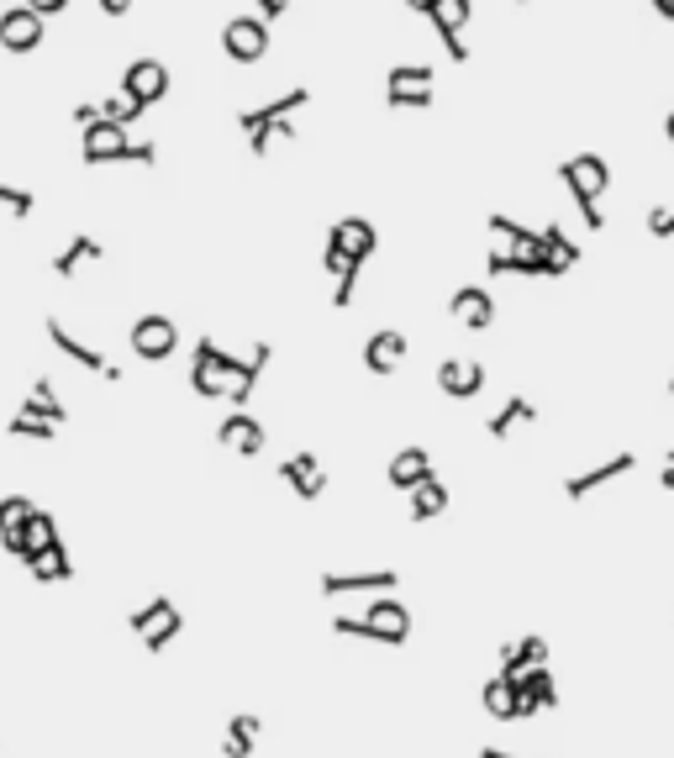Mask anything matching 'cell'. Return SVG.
<instances>
[{"label":"cell","instance_id":"obj_1","mask_svg":"<svg viewBox=\"0 0 674 758\" xmlns=\"http://www.w3.org/2000/svg\"><path fill=\"white\" fill-rule=\"evenodd\" d=\"M311 100V90L306 84H296V90H285L279 100H264V106H254V111H238V127L242 138H248V148H254V159H269V138H296V111Z\"/></svg>","mask_w":674,"mask_h":758},{"label":"cell","instance_id":"obj_2","mask_svg":"<svg viewBox=\"0 0 674 758\" xmlns=\"http://www.w3.org/2000/svg\"><path fill=\"white\" fill-rule=\"evenodd\" d=\"M558 180H564V190L575 196L579 221H585L591 232H601V227H606V217H601V196L612 190V163L601 159V153H575V159L558 163Z\"/></svg>","mask_w":674,"mask_h":758},{"label":"cell","instance_id":"obj_3","mask_svg":"<svg viewBox=\"0 0 674 758\" xmlns=\"http://www.w3.org/2000/svg\"><path fill=\"white\" fill-rule=\"evenodd\" d=\"M127 627L138 632V642L148 648V654H163V648L185 632V617H179V606L163 596V590H153V596H148V606H138V611L127 617Z\"/></svg>","mask_w":674,"mask_h":758},{"label":"cell","instance_id":"obj_4","mask_svg":"<svg viewBox=\"0 0 674 758\" xmlns=\"http://www.w3.org/2000/svg\"><path fill=\"white\" fill-rule=\"evenodd\" d=\"M412 6H417V17L433 21V32L443 38V48H448V59L469 63L464 27H469V17H475V6H469V0H412Z\"/></svg>","mask_w":674,"mask_h":758},{"label":"cell","instance_id":"obj_5","mask_svg":"<svg viewBox=\"0 0 674 758\" xmlns=\"http://www.w3.org/2000/svg\"><path fill=\"white\" fill-rule=\"evenodd\" d=\"M132 353H138L142 363H163V359H175V348H179V327L169 317H159V311H148V317L132 321Z\"/></svg>","mask_w":674,"mask_h":758},{"label":"cell","instance_id":"obj_6","mask_svg":"<svg viewBox=\"0 0 674 758\" xmlns=\"http://www.w3.org/2000/svg\"><path fill=\"white\" fill-rule=\"evenodd\" d=\"M121 96L132 100V106H159L169 96V63L163 59H132L127 63V74H121Z\"/></svg>","mask_w":674,"mask_h":758},{"label":"cell","instance_id":"obj_7","mask_svg":"<svg viewBox=\"0 0 674 758\" xmlns=\"http://www.w3.org/2000/svg\"><path fill=\"white\" fill-rule=\"evenodd\" d=\"M479 706H485V717H496V721L537 717V706L522 696L516 675H490V679H485V690H479Z\"/></svg>","mask_w":674,"mask_h":758},{"label":"cell","instance_id":"obj_8","mask_svg":"<svg viewBox=\"0 0 674 758\" xmlns=\"http://www.w3.org/2000/svg\"><path fill=\"white\" fill-rule=\"evenodd\" d=\"M48 342H53V348H59V353H63V359H69V363H80V369H90V375L111 379V385H117V379H121V369H117V363L106 359L100 348H90V342H85V338H75V332H69V327H63L59 317H48Z\"/></svg>","mask_w":674,"mask_h":758},{"label":"cell","instance_id":"obj_9","mask_svg":"<svg viewBox=\"0 0 674 758\" xmlns=\"http://www.w3.org/2000/svg\"><path fill=\"white\" fill-rule=\"evenodd\" d=\"M327 248L333 253H343V259L354 263V269H364V263L375 259V248H379V232H375V221H364V217H343L327 232Z\"/></svg>","mask_w":674,"mask_h":758},{"label":"cell","instance_id":"obj_10","mask_svg":"<svg viewBox=\"0 0 674 758\" xmlns=\"http://www.w3.org/2000/svg\"><path fill=\"white\" fill-rule=\"evenodd\" d=\"M221 53L232 63H258L269 53V27L258 17H232L221 27Z\"/></svg>","mask_w":674,"mask_h":758},{"label":"cell","instance_id":"obj_11","mask_svg":"<svg viewBox=\"0 0 674 758\" xmlns=\"http://www.w3.org/2000/svg\"><path fill=\"white\" fill-rule=\"evenodd\" d=\"M38 42H42V17L32 6L0 11V48H6V53H32Z\"/></svg>","mask_w":674,"mask_h":758},{"label":"cell","instance_id":"obj_12","mask_svg":"<svg viewBox=\"0 0 674 758\" xmlns=\"http://www.w3.org/2000/svg\"><path fill=\"white\" fill-rule=\"evenodd\" d=\"M385 479L396 485V490H406V496H417L427 479H437L433 469V453L422 448V442H412V448H400L396 459H390V469H385Z\"/></svg>","mask_w":674,"mask_h":758},{"label":"cell","instance_id":"obj_13","mask_svg":"<svg viewBox=\"0 0 674 758\" xmlns=\"http://www.w3.org/2000/svg\"><path fill=\"white\" fill-rule=\"evenodd\" d=\"M448 317H454L458 327H469V332H485V327L496 321V296H490L485 285H464V290H454V300H448Z\"/></svg>","mask_w":674,"mask_h":758},{"label":"cell","instance_id":"obj_14","mask_svg":"<svg viewBox=\"0 0 674 758\" xmlns=\"http://www.w3.org/2000/svg\"><path fill=\"white\" fill-rule=\"evenodd\" d=\"M190 390H196V396H206V400H221V396H227L217 338H200V342H196V363H190Z\"/></svg>","mask_w":674,"mask_h":758},{"label":"cell","instance_id":"obj_15","mask_svg":"<svg viewBox=\"0 0 674 758\" xmlns=\"http://www.w3.org/2000/svg\"><path fill=\"white\" fill-rule=\"evenodd\" d=\"M59 542H63V538H59V521H53V517H48V511L38 506V511L27 517V527H21V538L11 542L6 553L27 563V559H38V553H48V548H59Z\"/></svg>","mask_w":674,"mask_h":758},{"label":"cell","instance_id":"obj_16","mask_svg":"<svg viewBox=\"0 0 674 758\" xmlns=\"http://www.w3.org/2000/svg\"><path fill=\"white\" fill-rule=\"evenodd\" d=\"M633 463H637V453H612L606 463H595V469H585V475H569V479H564V496H569V500L595 496L601 485H612V479L633 475Z\"/></svg>","mask_w":674,"mask_h":758},{"label":"cell","instance_id":"obj_17","mask_svg":"<svg viewBox=\"0 0 674 758\" xmlns=\"http://www.w3.org/2000/svg\"><path fill=\"white\" fill-rule=\"evenodd\" d=\"M127 153H132V138H127V127H90L85 132V163L90 169H100V163H127Z\"/></svg>","mask_w":674,"mask_h":758},{"label":"cell","instance_id":"obj_18","mask_svg":"<svg viewBox=\"0 0 674 758\" xmlns=\"http://www.w3.org/2000/svg\"><path fill=\"white\" fill-rule=\"evenodd\" d=\"M437 385H443V396L475 400L479 390H485V363H475V359H443V363H437Z\"/></svg>","mask_w":674,"mask_h":758},{"label":"cell","instance_id":"obj_19","mask_svg":"<svg viewBox=\"0 0 674 758\" xmlns=\"http://www.w3.org/2000/svg\"><path fill=\"white\" fill-rule=\"evenodd\" d=\"M290 490H296L300 500H317L321 490H327V475H321V463H317V453H290V459L279 463L275 469Z\"/></svg>","mask_w":674,"mask_h":758},{"label":"cell","instance_id":"obj_20","mask_svg":"<svg viewBox=\"0 0 674 758\" xmlns=\"http://www.w3.org/2000/svg\"><path fill=\"white\" fill-rule=\"evenodd\" d=\"M317 585H321V596H354V590H396L400 575L396 569H364V575H337V569H327Z\"/></svg>","mask_w":674,"mask_h":758},{"label":"cell","instance_id":"obj_21","mask_svg":"<svg viewBox=\"0 0 674 758\" xmlns=\"http://www.w3.org/2000/svg\"><path fill=\"white\" fill-rule=\"evenodd\" d=\"M269 353H275L269 342H254V348L242 353L238 375H232V385H227V400H232V411H242V406H248V396L258 390V375L269 369Z\"/></svg>","mask_w":674,"mask_h":758},{"label":"cell","instance_id":"obj_22","mask_svg":"<svg viewBox=\"0 0 674 758\" xmlns=\"http://www.w3.org/2000/svg\"><path fill=\"white\" fill-rule=\"evenodd\" d=\"M217 442L232 448V453H242V459H254L258 448H264V421L248 417V411H232V417L217 427Z\"/></svg>","mask_w":674,"mask_h":758},{"label":"cell","instance_id":"obj_23","mask_svg":"<svg viewBox=\"0 0 674 758\" xmlns=\"http://www.w3.org/2000/svg\"><path fill=\"white\" fill-rule=\"evenodd\" d=\"M527 669H548V642L537 638V632L506 642V648H500V664H496V675H527Z\"/></svg>","mask_w":674,"mask_h":758},{"label":"cell","instance_id":"obj_24","mask_svg":"<svg viewBox=\"0 0 674 758\" xmlns=\"http://www.w3.org/2000/svg\"><path fill=\"white\" fill-rule=\"evenodd\" d=\"M406 353H412L406 338L385 327V332H375V338L364 342V369H369V375H396L400 363H406Z\"/></svg>","mask_w":674,"mask_h":758},{"label":"cell","instance_id":"obj_25","mask_svg":"<svg viewBox=\"0 0 674 758\" xmlns=\"http://www.w3.org/2000/svg\"><path fill=\"white\" fill-rule=\"evenodd\" d=\"M364 621H369V627H379V632L396 642V648H406V638H412V611H406L400 600H390V596H375V600H369Z\"/></svg>","mask_w":674,"mask_h":758},{"label":"cell","instance_id":"obj_26","mask_svg":"<svg viewBox=\"0 0 674 758\" xmlns=\"http://www.w3.org/2000/svg\"><path fill=\"white\" fill-rule=\"evenodd\" d=\"M85 263H106V242L100 238H90V232H80V238H69L59 248V259H53V275L59 280H75Z\"/></svg>","mask_w":674,"mask_h":758},{"label":"cell","instance_id":"obj_27","mask_svg":"<svg viewBox=\"0 0 674 758\" xmlns=\"http://www.w3.org/2000/svg\"><path fill=\"white\" fill-rule=\"evenodd\" d=\"M17 417H38V421H48V427H63V421H69V406L53 396V379H38V385L21 396Z\"/></svg>","mask_w":674,"mask_h":758},{"label":"cell","instance_id":"obj_28","mask_svg":"<svg viewBox=\"0 0 674 758\" xmlns=\"http://www.w3.org/2000/svg\"><path fill=\"white\" fill-rule=\"evenodd\" d=\"M258 732H264V721H258L254 711H238V717L227 721V732H221V758H248Z\"/></svg>","mask_w":674,"mask_h":758},{"label":"cell","instance_id":"obj_29","mask_svg":"<svg viewBox=\"0 0 674 758\" xmlns=\"http://www.w3.org/2000/svg\"><path fill=\"white\" fill-rule=\"evenodd\" d=\"M522 421H537V406H533L527 396H512V400H506V406L496 411V417L485 421V432H490V438H512Z\"/></svg>","mask_w":674,"mask_h":758},{"label":"cell","instance_id":"obj_30","mask_svg":"<svg viewBox=\"0 0 674 758\" xmlns=\"http://www.w3.org/2000/svg\"><path fill=\"white\" fill-rule=\"evenodd\" d=\"M27 569H32V579H42V585H63V579H75V563H69V548H48V553H38V559H27Z\"/></svg>","mask_w":674,"mask_h":758},{"label":"cell","instance_id":"obj_31","mask_svg":"<svg viewBox=\"0 0 674 758\" xmlns=\"http://www.w3.org/2000/svg\"><path fill=\"white\" fill-rule=\"evenodd\" d=\"M543 232V242H548V259H554V275H569L579 263V242H569V232L558 227V221H548V227H537Z\"/></svg>","mask_w":674,"mask_h":758},{"label":"cell","instance_id":"obj_32","mask_svg":"<svg viewBox=\"0 0 674 758\" xmlns=\"http://www.w3.org/2000/svg\"><path fill=\"white\" fill-rule=\"evenodd\" d=\"M32 511H38V506H32L27 496H6V500H0V542H6V548L21 538V527H27V517H32Z\"/></svg>","mask_w":674,"mask_h":758},{"label":"cell","instance_id":"obj_33","mask_svg":"<svg viewBox=\"0 0 674 758\" xmlns=\"http://www.w3.org/2000/svg\"><path fill=\"white\" fill-rule=\"evenodd\" d=\"M448 511V485L443 479H427L417 496H412V521H437Z\"/></svg>","mask_w":674,"mask_h":758},{"label":"cell","instance_id":"obj_34","mask_svg":"<svg viewBox=\"0 0 674 758\" xmlns=\"http://www.w3.org/2000/svg\"><path fill=\"white\" fill-rule=\"evenodd\" d=\"M385 106H390V111H422V106H433V84H390L385 80Z\"/></svg>","mask_w":674,"mask_h":758},{"label":"cell","instance_id":"obj_35","mask_svg":"<svg viewBox=\"0 0 674 758\" xmlns=\"http://www.w3.org/2000/svg\"><path fill=\"white\" fill-rule=\"evenodd\" d=\"M516 685H522V696L533 706H558V685L548 669H527V675H516Z\"/></svg>","mask_w":674,"mask_h":758},{"label":"cell","instance_id":"obj_36","mask_svg":"<svg viewBox=\"0 0 674 758\" xmlns=\"http://www.w3.org/2000/svg\"><path fill=\"white\" fill-rule=\"evenodd\" d=\"M333 632L337 638H354V642H385V648H396V642L385 638L379 627H369L364 617H333Z\"/></svg>","mask_w":674,"mask_h":758},{"label":"cell","instance_id":"obj_37","mask_svg":"<svg viewBox=\"0 0 674 758\" xmlns=\"http://www.w3.org/2000/svg\"><path fill=\"white\" fill-rule=\"evenodd\" d=\"M138 117H142V106H132L127 96H106V100H100V121H106V127H132Z\"/></svg>","mask_w":674,"mask_h":758},{"label":"cell","instance_id":"obj_38","mask_svg":"<svg viewBox=\"0 0 674 758\" xmlns=\"http://www.w3.org/2000/svg\"><path fill=\"white\" fill-rule=\"evenodd\" d=\"M6 432H11V438H32V442H53V438H59V427H48V421H38V417H11V421H6Z\"/></svg>","mask_w":674,"mask_h":758},{"label":"cell","instance_id":"obj_39","mask_svg":"<svg viewBox=\"0 0 674 758\" xmlns=\"http://www.w3.org/2000/svg\"><path fill=\"white\" fill-rule=\"evenodd\" d=\"M0 211H6V217H32V190L0 184Z\"/></svg>","mask_w":674,"mask_h":758},{"label":"cell","instance_id":"obj_40","mask_svg":"<svg viewBox=\"0 0 674 758\" xmlns=\"http://www.w3.org/2000/svg\"><path fill=\"white\" fill-rule=\"evenodd\" d=\"M648 232L654 238H674V206H654L648 211Z\"/></svg>","mask_w":674,"mask_h":758},{"label":"cell","instance_id":"obj_41","mask_svg":"<svg viewBox=\"0 0 674 758\" xmlns=\"http://www.w3.org/2000/svg\"><path fill=\"white\" fill-rule=\"evenodd\" d=\"M285 11H290V0H258V21H264V27H269V21H279Z\"/></svg>","mask_w":674,"mask_h":758},{"label":"cell","instance_id":"obj_42","mask_svg":"<svg viewBox=\"0 0 674 758\" xmlns=\"http://www.w3.org/2000/svg\"><path fill=\"white\" fill-rule=\"evenodd\" d=\"M27 6H32V11H38L42 21H48V17H59V11H69V0H27Z\"/></svg>","mask_w":674,"mask_h":758},{"label":"cell","instance_id":"obj_43","mask_svg":"<svg viewBox=\"0 0 674 758\" xmlns=\"http://www.w3.org/2000/svg\"><path fill=\"white\" fill-rule=\"evenodd\" d=\"M153 159H159L153 142H132V153H127V163H153Z\"/></svg>","mask_w":674,"mask_h":758},{"label":"cell","instance_id":"obj_44","mask_svg":"<svg viewBox=\"0 0 674 758\" xmlns=\"http://www.w3.org/2000/svg\"><path fill=\"white\" fill-rule=\"evenodd\" d=\"M658 485H664V490H674V448H670V453H664V469H658Z\"/></svg>","mask_w":674,"mask_h":758},{"label":"cell","instance_id":"obj_45","mask_svg":"<svg viewBox=\"0 0 674 758\" xmlns=\"http://www.w3.org/2000/svg\"><path fill=\"white\" fill-rule=\"evenodd\" d=\"M100 17H127V0H100Z\"/></svg>","mask_w":674,"mask_h":758},{"label":"cell","instance_id":"obj_46","mask_svg":"<svg viewBox=\"0 0 674 758\" xmlns=\"http://www.w3.org/2000/svg\"><path fill=\"white\" fill-rule=\"evenodd\" d=\"M654 11H658L664 21H674V0H654Z\"/></svg>","mask_w":674,"mask_h":758},{"label":"cell","instance_id":"obj_47","mask_svg":"<svg viewBox=\"0 0 674 758\" xmlns=\"http://www.w3.org/2000/svg\"><path fill=\"white\" fill-rule=\"evenodd\" d=\"M664 138L674 142V111H670V117H664Z\"/></svg>","mask_w":674,"mask_h":758},{"label":"cell","instance_id":"obj_48","mask_svg":"<svg viewBox=\"0 0 674 758\" xmlns=\"http://www.w3.org/2000/svg\"><path fill=\"white\" fill-rule=\"evenodd\" d=\"M479 758H512V754H500V748H485V754H479Z\"/></svg>","mask_w":674,"mask_h":758},{"label":"cell","instance_id":"obj_49","mask_svg":"<svg viewBox=\"0 0 674 758\" xmlns=\"http://www.w3.org/2000/svg\"><path fill=\"white\" fill-rule=\"evenodd\" d=\"M670 390H674V379H670Z\"/></svg>","mask_w":674,"mask_h":758}]
</instances>
